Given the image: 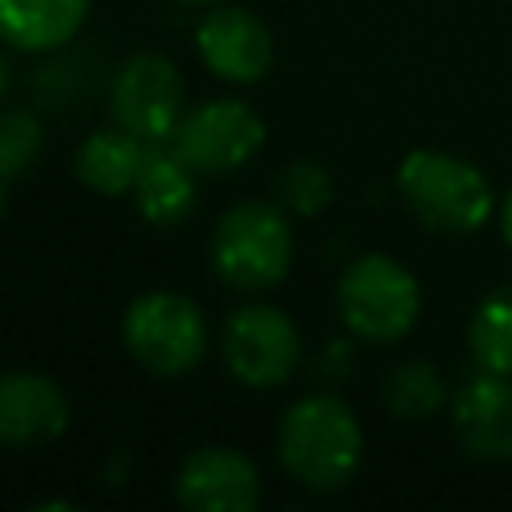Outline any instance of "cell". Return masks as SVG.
Returning a JSON list of instances; mask_svg holds the SVG:
<instances>
[{"label":"cell","mask_w":512,"mask_h":512,"mask_svg":"<svg viewBox=\"0 0 512 512\" xmlns=\"http://www.w3.org/2000/svg\"><path fill=\"white\" fill-rule=\"evenodd\" d=\"M276 456L292 480H300L312 492H336L344 488L364 456V432L356 412L332 396L312 392L284 408L276 428Z\"/></svg>","instance_id":"cell-1"},{"label":"cell","mask_w":512,"mask_h":512,"mask_svg":"<svg viewBox=\"0 0 512 512\" xmlns=\"http://www.w3.org/2000/svg\"><path fill=\"white\" fill-rule=\"evenodd\" d=\"M396 188L420 224L448 236L480 232L496 212L488 176L444 148H412L396 168Z\"/></svg>","instance_id":"cell-2"},{"label":"cell","mask_w":512,"mask_h":512,"mask_svg":"<svg viewBox=\"0 0 512 512\" xmlns=\"http://www.w3.org/2000/svg\"><path fill=\"white\" fill-rule=\"evenodd\" d=\"M212 272L236 292H268L288 276L292 228L280 204L240 200L212 228Z\"/></svg>","instance_id":"cell-3"},{"label":"cell","mask_w":512,"mask_h":512,"mask_svg":"<svg viewBox=\"0 0 512 512\" xmlns=\"http://www.w3.org/2000/svg\"><path fill=\"white\" fill-rule=\"evenodd\" d=\"M336 308L352 336L368 344H396L420 316V284L400 260L364 252L340 272Z\"/></svg>","instance_id":"cell-4"},{"label":"cell","mask_w":512,"mask_h":512,"mask_svg":"<svg viewBox=\"0 0 512 512\" xmlns=\"http://www.w3.org/2000/svg\"><path fill=\"white\" fill-rule=\"evenodd\" d=\"M124 348L156 376H180L200 364L208 348L204 312L180 292H144L124 312Z\"/></svg>","instance_id":"cell-5"},{"label":"cell","mask_w":512,"mask_h":512,"mask_svg":"<svg viewBox=\"0 0 512 512\" xmlns=\"http://www.w3.org/2000/svg\"><path fill=\"white\" fill-rule=\"evenodd\" d=\"M264 144V120L244 100H208L180 116L168 148L204 176L248 164Z\"/></svg>","instance_id":"cell-6"},{"label":"cell","mask_w":512,"mask_h":512,"mask_svg":"<svg viewBox=\"0 0 512 512\" xmlns=\"http://www.w3.org/2000/svg\"><path fill=\"white\" fill-rule=\"evenodd\" d=\"M224 364L244 388H276L300 364V332L272 304H244L224 320Z\"/></svg>","instance_id":"cell-7"},{"label":"cell","mask_w":512,"mask_h":512,"mask_svg":"<svg viewBox=\"0 0 512 512\" xmlns=\"http://www.w3.org/2000/svg\"><path fill=\"white\" fill-rule=\"evenodd\" d=\"M184 116V76L160 52H136L120 64L112 80V120L140 136L144 144H160L176 132Z\"/></svg>","instance_id":"cell-8"},{"label":"cell","mask_w":512,"mask_h":512,"mask_svg":"<svg viewBox=\"0 0 512 512\" xmlns=\"http://www.w3.org/2000/svg\"><path fill=\"white\" fill-rule=\"evenodd\" d=\"M456 444L472 460H512V376L476 368L448 396Z\"/></svg>","instance_id":"cell-9"},{"label":"cell","mask_w":512,"mask_h":512,"mask_svg":"<svg viewBox=\"0 0 512 512\" xmlns=\"http://www.w3.org/2000/svg\"><path fill=\"white\" fill-rule=\"evenodd\" d=\"M196 52L212 76L228 84H252L272 68V32L256 12L240 4H216L196 24Z\"/></svg>","instance_id":"cell-10"},{"label":"cell","mask_w":512,"mask_h":512,"mask_svg":"<svg viewBox=\"0 0 512 512\" xmlns=\"http://www.w3.org/2000/svg\"><path fill=\"white\" fill-rule=\"evenodd\" d=\"M176 500L192 512H248L260 504V472L244 452L208 444L180 464Z\"/></svg>","instance_id":"cell-11"},{"label":"cell","mask_w":512,"mask_h":512,"mask_svg":"<svg viewBox=\"0 0 512 512\" xmlns=\"http://www.w3.org/2000/svg\"><path fill=\"white\" fill-rule=\"evenodd\" d=\"M68 428V400L44 372H0V448H32Z\"/></svg>","instance_id":"cell-12"},{"label":"cell","mask_w":512,"mask_h":512,"mask_svg":"<svg viewBox=\"0 0 512 512\" xmlns=\"http://www.w3.org/2000/svg\"><path fill=\"white\" fill-rule=\"evenodd\" d=\"M92 0H0V40L20 52H52L68 44Z\"/></svg>","instance_id":"cell-13"},{"label":"cell","mask_w":512,"mask_h":512,"mask_svg":"<svg viewBox=\"0 0 512 512\" xmlns=\"http://www.w3.org/2000/svg\"><path fill=\"white\" fill-rule=\"evenodd\" d=\"M132 200L148 224H156V228L180 224L196 204L192 168L172 148H148L144 164L136 172V184H132Z\"/></svg>","instance_id":"cell-14"},{"label":"cell","mask_w":512,"mask_h":512,"mask_svg":"<svg viewBox=\"0 0 512 512\" xmlns=\"http://www.w3.org/2000/svg\"><path fill=\"white\" fill-rule=\"evenodd\" d=\"M148 144L140 136H132L128 128H100L92 136H84V144L76 148V176L84 188L100 192V196H124L136 184V172L144 164Z\"/></svg>","instance_id":"cell-15"},{"label":"cell","mask_w":512,"mask_h":512,"mask_svg":"<svg viewBox=\"0 0 512 512\" xmlns=\"http://www.w3.org/2000/svg\"><path fill=\"white\" fill-rule=\"evenodd\" d=\"M468 348L476 368L512 376V284L492 288L476 304L468 320Z\"/></svg>","instance_id":"cell-16"},{"label":"cell","mask_w":512,"mask_h":512,"mask_svg":"<svg viewBox=\"0 0 512 512\" xmlns=\"http://www.w3.org/2000/svg\"><path fill=\"white\" fill-rule=\"evenodd\" d=\"M448 396L452 392H448L444 376L428 360H404L384 380V408L396 420H408V424L436 416L448 404Z\"/></svg>","instance_id":"cell-17"},{"label":"cell","mask_w":512,"mask_h":512,"mask_svg":"<svg viewBox=\"0 0 512 512\" xmlns=\"http://www.w3.org/2000/svg\"><path fill=\"white\" fill-rule=\"evenodd\" d=\"M276 204L296 212V216H316L320 208L332 204V176L316 160H292L288 168L276 172Z\"/></svg>","instance_id":"cell-18"},{"label":"cell","mask_w":512,"mask_h":512,"mask_svg":"<svg viewBox=\"0 0 512 512\" xmlns=\"http://www.w3.org/2000/svg\"><path fill=\"white\" fill-rule=\"evenodd\" d=\"M40 148H44V128L32 112L24 108L0 112V180L24 176L36 164Z\"/></svg>","instance_id":"cell-19"},{"label":"cell","mask_w":512,"mask_h":512,"mask_svg":"<svg viewBox=\"0 0 512 512\" xmlns=\"http://www.w3.org/2000/svg\"><path fill=\"white\" fill-rule=\"evenodd\" d=\"M500 232H504V244L512 248V188H508L504 200H500Z\"/></svg>","instance_id":"cell-20"},{"label":"cell","mask_w":512,"mask_h":512,"mask_svg":"<svg viewBox=\"0 0 512 512\" xmlns=\"http://www.w3.org/2000/svg\"><path fill=\"white\" fill-rule=\"evenodd\" d=\"M4 88H8V60L0 56V92H4Z\"/></svg>","instance_id":"cell-21"},{"label":"cell","mask_w":512,"mask_h":512,"mask_svg":"<svg viewBox=\"0 0 512 512\" xmlns=\"http://www.w3.org/2000/svg\"><path fill=\"white\" fill-rule=\"evenodd\" d=\"M0 212H4V180H0Z\"/></svg>","instance_id":"cell-22"},{"label":"cell","mask_w":512,"mask_h":512,"mask_svg":"<svg viewBox=\"0 0 512 512\" xmlns=\"http://www.w3.org/2000/svg\"><path fill=\"white\" fill-rule=\"evenodd\" d=\"M184 4H212V0H184Z\"/></svg>","instance_id":"cell-23"}]
</instances>
